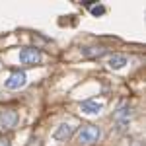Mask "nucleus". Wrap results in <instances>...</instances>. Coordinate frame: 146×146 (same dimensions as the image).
<instances>
[{"label": "nucleus", "mask_w": 146, "mask_h": 146, "mask_svg": "<svg viewBox=\"0 0 146 146\" xmlns=\"http://www.w3.org/2000/svg\"><path fill=\"white\" fill-rule=\"evenodd\" d=\"M100 138H101V131H100V127H96V125H86L84 129H80V133H78V142L82 146L96 144Z\"/></svg>", "instance_id": "obj_1"}, {"label": "nucleus", "mask_w": 146, "mask_h": 146, "mask_svg": "<svg viewBox=\"0 0 146 146\" xmlns=\"http://www.w3.org/2000/svg\"><path fill=\"white\" fill-rule=\"evenodd\" d=\"M41 53H39V49H33V47H25L20 51V62L22 64H27V66H35V64H39L41 62Z\"/></svg>", "instance_id": "obj_2"}, {"label": "nucleus", "mask_w": 146, "mask_h": 146, "mask_svg": "<svg viewBox=\"0 0 146 146\" xmlns=\"http://www.w3.org/2000/svg\"><path fill=\"white\" fill-rule=\"evenodd\" d=\"M27 84V76H25V72H12L10 76H8V80H6V88L8 90H20V88H23Z\"/></svg>", "instance_id": "obj_3"}, {"label": "nucleus", "mask_w": 146, "mask_h": 146, "mask_svg": "<svg viewBox=\"0 0 146 146\" xmlns=\"http://www.w3.org/2000/svg\"><path fill=\"white\" fill-rule=\"evenodd\" d=\"M74 131H76V125L72 123H62L58 129L55 131V138L56 140H68L70 136L74 135Z\"/></svg>", "instance_id": "obj_4"}, {"label": "nucleus", "mask_w": 146, "mask_h": 146, "mask_svg": "<svg viewBox=\"0 0 146 146\" xmlns=\"http://www.w3.org/2000/svg\"><path fill=\"white\" fill-rule=\"evenodd\" d=\"M0 119H2V125L6 129H14L18 125V113L14 111V109H8V111H4L0 115Z\"/></svg>", "instance_id": "obj_5"}, {"label": "nucleus", "mask_w": 146, "mask_h": 146, "mask_svg": "<svg viewBox=\"0 0 146 146\" xmlns=\"http://www.w3.org/2000/svg\"><path fill=\"white\" fill-rule=\"evenodd\" d=\"M80 109H82V113H86V115H98V113H101V109H103V103H98V101H84V103L80 105Z\"/></svg>", "instance_id": "obj_6"}, {"label": "nucleus", "mask_w": 146, "mask_h": 146, "mask_svg": "<svg viewBox=\"0 0 146 146\" xmlns=\"http://www.w3.org/2000/svg\"><path fill=\"white\" fill-rule=\"evenodd\" d=\"M129 60H127V56L125 55H111V58H109V68H113V70H119V68H123L125 64H127Z\"/></svg>", "instance_id": "obj_7"}, {"label": "nucleus", "mask_w": 146, "mask_h": 146, "mask_svg": "<svg viewBox=\"0 0 146 146\" xmlns=\"http://www.w3.org/2000/svg\"><path fill=\"white\" fill-rule=\"evenodd\" d=\"M129 117H131V111H129V107L127 105H121L117 111H115V121L121 125H127L129 123Z\"/></svg>", "instance_id": "obj_8"}, {"label": "nucleus", "mask_w": 146, "mask_h": 146, "mask_svg": "<svg viewBox=\"0 0 146 146\" xmlns=\"http://www.w3.org/2000/svg\"><path fill=\"white\" fill-rule=\"evenodd\" d=\"M107 53V49H103V47H84L82 49V55L84 56H101Z\"/></svg>", "instance_id": "obj_9"}, {"label": "nucleus", "mask_w": 146, "mask_h": 146, "mask_svg": "<svg viewBox=\"0 0 146 146\" xmlns=\"http://www.w3.org/2000/svg\"><path fill=\"white\" fill-rule=\"evenodd\" d=\"M92 14H94V16H103V14H105V6H101V4L92 6Z\"/></svg>", "instance_id": "obj_10"}, {"label": "nucleus", "mask_w": 146, "mask_h": 146, "mask_svg": "<svg viewBox=\"0 0 146 146\" xmlns=\"http://www.w3.org/2000/svg\"><path fill=\"white\" fill-rule=\"evenodd\" d=\"M0 146H12V144H10V140H8L6 136H0Z\"/></svg>", "instance_id": "obj_11"}]
</instances>
